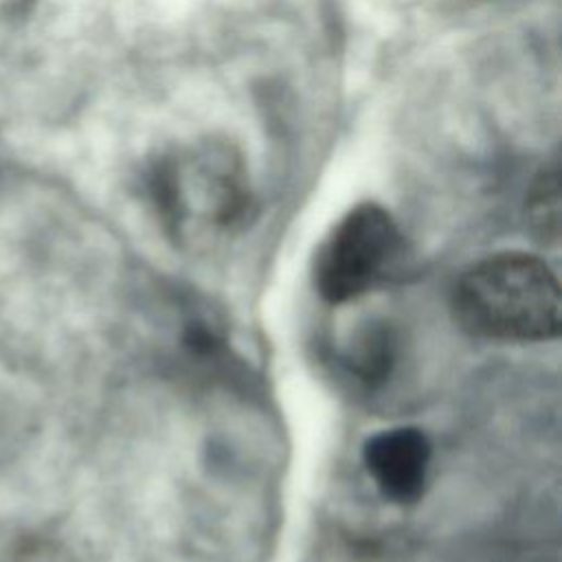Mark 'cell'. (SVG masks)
Here are the masks:
<instances>
[{
    "mask_svg": "<svg viewBox=\"0 0 562 562\" xmlns=\"http://www.w3.org/2000/svg\"><path fill=\"white\" fill-rule=\"evenodd\" d=\"M147 189L169 237L189 250H209L235 237L252 215V191L235 149L198 140L162 154Z\"/></svg>",
    "mask_w": 562,
    "mask_h": 562,
    "instance_id": "6da1fadb",
    "label": "cell"
},
{
    "mask_svg": "<svg viewBox=\"0 0 562 562\" xmlns=\"http://www.w3.org/2000/svg\"><path fill=\"white\" fill-rule=\"evenodd\" d=\"M452 312L472 336L540 342L560 331L555 272L527 252H496L472 263L452 288Z\"/></svg>",
    "mask_w": 562,
    "mask_h": 562,
    "instance_id": "7a4b0ae2",
    "label": "cell"
},
{
    "mask_svg": "<svg viewBox=\"0 0 562 562\" xmlns=\"http://www.w3.org/2000/svg\"><path fill=\"white\" fill-rule=\"evenodd\" d=\"M402 235L378 204H360L342 215L314 259V285L327 303L362 296L395 266Z\"/></svg>",
    "mask_w": 562,
    "mask_h": 562,
    "instance_id": "3957f363",
    "label": "cell"
},
{
    "mask_svg": "<svg viewBox=\"0 0 562 562\" xmlns=\"http://www.w3.org/2000/svg\"><path fill=\"white\" fill-rule=\"evenodd\" d=\"M362 461L384 498L408 505L424 494L430 468V441L419 428H386L364 441Z\"/></svg>",
    "mask_w": 562,
    "mask_h": 562,
    "instance_id": "277c9868",
    "label": "cell"
},
{
    "mask_svg": "<svg viewBox=\"0 0 562 562\" xmlns=\"http://www.w3.org/2000/svg\"><path fill=\"white\" fill-rule=\"evenodd\" d=\"M397 340L386 323H367L345 347L342 362L347 371L364 386L382 384L395 364Z\"/></svg>",
    "mask_w": 562,
    "mask_h": 562,
    "instance_id": "5b68a950",
    "label": "cell"
},
{
    "mask_svg": "<svg viewBox=\"0 0 562 562\" xmlns=\"http://www.w3.org/2000/svg\"><path fill=\"white\" fill-rule=\"evenodd\" d=\"M531 231L547 241L558 239V178L547 173L540 178L527 202Z\"/></svg>",
    "mask_w": 562,
    "mask_h": 562,
    "instance_id": "8992f818",
    "label": "cell"
},
{
    "mask_svg": "<svg viewBox=\"0 0 562 562\" xmlns=\"http://www.w3.org/2000/svg\"><path fill=\"white\" fill-rule=\"evenodd\" d=\"M2 562H72L68 553L50 542H26L11 551Z\"/></svg>",
    "mask_w": 562,
    "mask_h": 562,
    "instance_id": "52a82bcc",
    "label": "cell"
}]
</instances>
